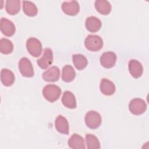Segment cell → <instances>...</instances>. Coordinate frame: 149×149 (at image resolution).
Masks as SVG:
<instances>
[{"mask_svg": "<svg viewBox=\"0 0 149 149\" xmlns=\"http://www.w3.org/2000/svg\"><path fill=\"white\" fill-rule=\"evenodd\" d=\"M5 9L10 15H15L20 9V1L19 0H8L6 1Z\"/></svg>", "mask_w": 149, "mask_h": 149, "instance_id": "44dd1931", "label": "cell"}, {"mask_svg": "<svg viewBox=\"0 0 149 149\" xmlns=\"http://www.w3.org/2000/svg\"><path fill=\"white\" fill-rule=\"evenodd\" d=\"M69 147L74 149H84L85 143L84 139L78 134L74 133L72 135L68 140Z\"/></svg>", "mask_w": 149, "mask_h": 149, "instance_id": "ac0fdd59", "label": "cell"}, {"mask_svg": "<svg viewBox=\"0 0 149 149\" xmlns=\"http://www.w3.org/2000/svg\"><path fill=\"white\" fill-rule=\"evenodd\" d=\"M129 70L131 76L134 79L139 78L143 72V68L141 63L137 60L132 59L128 63Z\"/></svg>", "mask_w": 149, "mask_h": 149, "instance_id": "8fae6325", "label": "cell"}, {"mask_svg": "<svg viewBox=\"0 0 149 149\" xmlns=\"http://www.w3.org/2000/svg\"><path fill=\"white\" fill-rule=\"evenodd\" d=\"M62 10L64 13L69 16H76L80 11V6L77 1H65L61 5Z\"/></svg>", "mask_w": 149, "mask_h": 149, "instance_id": "ba28073f", "label": "cell"}, {"mask_svg": "<svg viewBox=\"0 0 149 149\" xmlns=\"http://www.w3.org/2000/svg\"><path fill=\"white\" fill-rule=\"evenodd\" d=\"M101 92L105 95H112L116 91V87L114 83L109 79H102L100 84Z\"/></svg>", "mask_w": 149, "mask_h": 149, "instance_id": "4fadbf2b", "label": "cell"}, {"mask_svg": "<svg viewBox=\"0 0 149 149\" xmlns=\"http://www.w3.org/2000/svg\"><path fill=\"white\" fill-rule=\"evenodd\" d=\"M62 79L65 82H71L76 77V72L73 66L69 65H65L62 68Z\"/></svg>", "mask_w": 149, "mask_h": 149, "instance_id": "ffe728a7", "label": "cell"}, {"mask_svg": "<svg viewBox=\"0 0 149 149\" xmlns=\"http://www.w3.org/2000/svg\"><path fill=\"white\" fill-rule=\"evenodd\" d=\"M86 141L88 149H98L101 147L98 138L94 134H86Z\"/></svg>", "mask_w": 149, "mask_h": 149, "instance_id": "cb8c5ba5", "label": "cell"}, {"mask_svg": "<svg viewBox=\"0 0 149 149\" xmlns=\"http://www.w3.org/2000/svg\"><path fill=\"white\" fill-rule=\"evenodd\" d=\"M23 11L24 14L30 17H33L37 15L38 9L36 5L31 1H23Z\"/></svg>", "mask_w": 149, "mask_h": 149, "instance_id": "603a6c76", "label": "cell"}, {"mask_svg": "<svg viewBox=\"0 0 149 149\" xmlns=\"http://www.w3.org/2000/svg\"><path fill=\"white\" fill-rule=\"evenodd\" d=\"M101 65L105 68L109 69L113 67L116 61V55L112 51L103 53L100 59Z\"/></svg>", "mask_w": 149, "mask_h": 149, "instance_id": "9c48e42d", "label": "cell"}, {"mask_svg": "<svg viewBox=\"0 0 149 149\" xmlns=\"http://www.w3.org/2000/svg\"><path fill=\"white\" fill-rule=\"evenodd\" d=\"M86 48L91 51H100L103 47V40L98 35H88L84 41Z\"/></svg>", "mask_w": 149, "mask_h": 149, "instance_id": "7a4b0ae2", "label": "cell"}, {"mask_svg": "<svg viewBox=\"0 0 149 149\" xmlns=\"http://www.w3.org/2000/svg\"><path fill=\"white\" fill-rule=\"evenodd\" d=\"M72 61L75 68L79 70H81L86 68L88 63L86 57L81 54L73 55Z\"/></svg>", "mask_w": 149, "mask_h": 149, "instance_id": "7402d4cb", "label": "cell"}, {"mask_svg": "<svg viewBox=\"0 0 149 149\" xmlns=\"http://www.w3.org/2000/svg\"><path fill=\"white\" fill-rule=\"evenodd\" d=\"M63 105L70 109H74L77 107L76 100L74 94L70 91H65L62 97Z\"/></svg>", "mask_w": 149, "mask_h": 149, "instance_id": "e0dca14e", "label": "cell"}, {"mask_svg": "<svg viewBox=\"0 0 149 149\" xmlns=\"http://www.w3.org/2000/svg\"><path fill=\"white\" fill-rule=\"evenodd\" d=\"M13 50V45L11 41L7 38L0 40V51L3 54H9Z\"/></svg>", "mask_w": 149, "mask_h": 149, "instance_id": "d4e9b609", "label": "cell"}, {"mask_svg": "<svg viewBox=\"0 0 149 149\" xmlns=\"http://www.w3.org/2000/svg\"><path fill=\"white\" fill-rule=\"evenodd\" d=\"M0 29L2 34L8 37L12 36L16 31V27L14 23L4 17L1 19Z\"/></svg>", "mask_w": 149, "mask_h": 149, "instance_id": "30bf717a", "label": "cell"}, {"mask_svg": "<svg viewBox=\"0 0 149 149\" xmlns=\"http://www.w3.org/2000/svg\"><path fill=\"white\" fill-rule=\"evenodd\" d=\"M102 119L100 114L95 111H88L85 116V123L87 126L91 129H95L100 127Z\"/></svg>", "mask_w": 149, "mask_h": 149, "instance_id": "277c9868", "label": "cell"}, {"mask_svg": "<svg viewBox=\"0 0 149 149\" xmlns=\"http://www.w3.org/2000/svg\"><path fill=\"white\" fill-rule=\"evenodd\" d=\"M19 69L20 73L23 77H32L34 74V69L30 61L26 57L20 59L19 62Z\"/></svg>", "mask_w": 149, "mask_h": 149, "instance_id": "8992f818", "label": "cell"}, {"mask_svg": "<svg viewBox=\"0 0 149 149\" xmlns=\"http://www.w3.org/2000/svg\"><path fill=\"white\" fill-rule=\"evenodd\" d=\"M129 109L132 114L140 115L146 111L147 105L144 100L139 98H136L132 100L129 102Z\"/></svg>", "mask_w": 149, "mask_h": 149, "instance_id": "5b68a950", "label": "cell"}, {"mask_svg": "<svg viewBox=\"0 0 149 149\" xmlns=\"http://www.w3.org/2000/svg\"><path fill=\"white\" fill-rule=\"evenodd\" d=\"M53 62V52L51 48H46L44 49L43 55L37 59V63L38 66L42 69H47Z\"/></svg>", "mask_w": 149, "mask_h": 149, "instance_id": "52a82bcc", "label": "cell"}, {"mask_svg": "<svg viewBox=\"0 0 149 149\" xmlns=\"http://www.w3.org/2000/svg\"><path fill=\"white\" fill-rule=\"evenodd\" d=\"M60 77V70L58 67L53 66L42 73V79L48 82L57 81Z\"/></svg>", "mask_w": 149, "mask_h": 149, "instance_id": "7c38bea8", "label": "cell"}, {"mask_svg": "<svg viewBox=\"0 0 149 149\" xmlns=\"http://www.w3.org/2000/svg\"><path fill=\"white\" fill-rule=\"evenodd\" d=\"M61 94V90L56 85H46L42 90V95L45 100L50 102L57 101Z\"/></svg>", "mask_w": 149, "mask_h": 149, "instance_id": "6da1fadb", "label": "cell"}, {"mask_svg": "<svg viewBox=\"0 0 149 149\" xmlns=\"http://www.w3.org/2000/svg\"><path fill=\"white\" fill-rule=\"evenodd\" d=\"M1 80L3 86H11L15 80V74L8 69H2L1 71Z\"/></svg>", "mask_w": 149, "mask_h": 149, "instance_id": "2e32d148", "label": "cell"}, {"mask_svg": "<svg viewBox=\"0 0 149 149\" xmlns=\"http://www.w3.org/2000/svg\"><path fill=\"white\" fill-rule=\"evenodd\" d=\"M94 5L97 11L101 15H107L111 11V5L108 1L97 0L95 1Z\"/></svg>", "mask_w": 149, "mask_h": 149, "instance_id": "d6986e66", "label": "cell"}, {"mask_svg": "<svg viewBox=\"0 0 149 149\" xmlns=\"http://www.w3.org/2000/svg\"><path fill=\"white\" fill-rule=\"evenodd\" d=\"M55 127L56 130L62 134H68L69 125L68 120L62 115H58L55 120Z\"/></svg>", "mask_w": 149, "mask_h": 149, "instance_id": "5bb4252c", "label": "cell"}, {"mask_svg": "<svg viewBox=\"0 0 149 149\" xmlns=\"http://www.w3.org/2000/svg\"><path fill=\"white\" fill-rule=\"evenodd\" d=\"M26 48L28 52L34 57L40 56L42 47L40 41L34 37H30L26 41Z\"/></svg>", "mask_w": 149, "mask_h": 149, "instance_id": "3957f363", "label": "cell"}, {"mask_svg": "<svg viewBox=\"0 0 149 149\" xmlns=\"http://www.w3.org/2000/svg\"><path fill=\"white\" fill-rule=\"evenodd\" d=\"M85 26L88 31L95 33L100 30L102 23L98 17L95 16H90L86 19Z\"/></svg>", "mask_w": 149, "mask_h": 149, "instance_id": "9a60e30c", "label": "cell"}]
</instances>
